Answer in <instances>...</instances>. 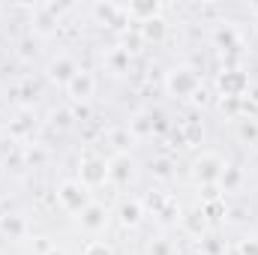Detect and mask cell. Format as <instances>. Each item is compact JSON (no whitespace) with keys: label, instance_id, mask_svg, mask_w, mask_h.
Masks as SVG:
<instances>
[{"label":"cell","instance_id":"cell-1","mask_svg":"<svg viewBox=\"0 0 258 255\" xmlns=\"http://www.w3.org/2000/svg\"><path fill=\"white\" fill-rule=\"evenodd\" d=\"M165 90L174 96V99H192L201 93V75L195 72L192 66H174L168 75H165Z\"/></svg>","mask_w":258,"mask_h":255},{"label":"cell","instance_id":"cell-2","mask_svg":"<svg viewBox=\"0 0 258 255\" xmlns=\"http://www.w3.org/2000/svg\"><path fill=\"white\" fill-rule=\"evenodd\" d=\"M225 168H228V162H225L219 153H210V150H204L201 156H195V162H192V177L201 183V186H219V180H222Z\"/></svg>","mask_w":258,"mask_h":255},{"label":"cell","instance_id":"cell-3","mask_svg":"<svg viewBox=\"0 0 258 255\" xmlns=\"http://www.w3.org/2000/svg\"><path fill=\"white\" fill-rule=\"evenodd\" d=\"M90 201H93V195H90V189L78 177L75 180H63L57 186V204H60V210H66V213H81Z\"/></svg>","mask_w":258,"mask_h":255},{"label":"cell","instance_id":"cell-4","mask_svg":"<svg viewBox=\"0 0 258 255\" xmlns=\"http://www.w3.org/2000/svg\"><path fill=\"white\" fill-rule=\"evenodd\" d=\"M216 90L222 99H243L249 93V75L243 69H222L216 78Z\"/></svg>","mask_w":258,"mask_h":255},{"label":"cell","instance_id":"cell-5","mask_svg":"<svg viewBox=\"0 0 258 255\" xmlns=\"http://www.w3.org/2000/svg\"><path fill=\"white\" fill-rule=\"evenodd\" d=\"M78 180H81L87 189H99L102 183H108V159H102V156H87V159L81 162Z\"/></svg>","mask_w":258,"mask_h":255},{"label":"cell","instance_id":"cell-6","mask_svg":"<svg viewBox=\"0 0 258 255\" xmlns=\"http://www.w3.org/2000/svg\"><path fill=\"white\" fill-rule=\"evenodd\" d=\"M66 93H69V99H75V102L93 99V96H96V75H93L90 69H78V72L72 75V81L66 84Z\"/></svg>","mask_w":258,"mask_h":255},{"label":"cell","instance_id":"cell-7","mask_svg":"<svg viewBox=\"0 0 258 255\" xmlns=\"http://www.w3.org/2000/svg\"><path fill=\"white\" fill-rule=\"evenodd\" d=\"M78 69H81V66L75 63V60H72V57H69L66 51H57V54H54V57L48 60V69H45V72H48V78H51L54 84L66 87V84L72 81V75H75Z\"/></svg>","mask_w":258,"mask_h":255},{"label":"cell","instance_id":"cell-8","mask_svg":"<svg viewBox=\"0 0 258 255\" xmlns=\"http://www.w3.org/2000/svg\"><path fill=\"white\" fill-rule=\"evenodd\" d=\"M132 177H135V162H132V156H129L126 150H123V153H114V156L108 159V183L126 186Z\"/></svg>","mask_w":258,"mask_h":255},{"label":"cell","instance_id":"cell-9","mask_svg":"<svg viewBox=\"0 0 258 255\" xmlns=\"http://www.w3.org/2000/svg\"><path fill=\"white\" fill-rule=\"evenodd\" d=\"M78 222H81L84 231H93V234H96V231H102V228L108 225V207L99 204V201H90V204L81 210Z\"/></svg>","mask_w":258,"mask_h":255},{"label":"cell","instance_id":"cell-10","mask_svg":"<svg viewBox=\"0 0 258 255\" xmlns=\"http://www.w3.org/2000/svg\"><path fill=\"white\" fill-rule=\"evenodd\" d=\"M141 219H144V204L138 198H123L117 207V222L123 228H135V225H141Z\"/></svg>","mask_w":258,"mask_h":255},{"label":"cell","instance_id":"cell-11","mask_svg":"<svg viewBox=\"0 0 258 255\" xmlns=\"http://www.w3.org/2000/svg\"><path fill=\"white\" fill-rule=\"evenodd\" d=\"M126 15H129V18H135L138 24L153 21V18H159V3H129Z\"/></svg>","mask_w":258,"mask_h":255},{"label":"cell","instance_id":"cell-12","mask_svg":"<svg viewBox=\"0 0 258 255\" xmlns=\"http://www.w3.org/2000/svg\"><path fill=\"white\" fill-rule=\"evenodd\" d=\"M24 231H27V225H24V219H21V216H15V213L0 216V234H9V237L15 240V237H21Z\"/></svg>","mask_w":258,"mask_h":255},{"label":"cell","instance_id":"cell-13","mask_svg":"<svg viewBox=\"0 0 258 255\" xmlns=\"http://www.w3.org/2000/svg\"><path fill=\"white\" fill-rule=\"evenodd\" d=\"M141 36H144L147 42H150V39H153V42H159V39L165 36V21H162V18L144 21V24H141Z\"/></svg>","mask_w":258,"mask_h":255},{"label":"cell","instance_id":"cell-14","mask_svg":"<svg viewBox=\"0 0 258 255\" xmlns=\"http://www.w3.org/2000/svg\"><path fill=\"white\" fill-rule=\"evenodd\" d=\"M174 162L171 159H165V156H159V159H153L150 162V171H153V177H159V180H171L174 177Z\"/></svg>","mask_w":258,"mask_h":255},{"label":"cell","instance_id":"cell-15","mask_svg":"<svg viewBox=\"0 0 258 255\" xmlns=\"http://www.w3.org/2000/svg\"><path fill=\"white\" fill-rule=\"evenodd\" d=\"M183 225L192 231V237H201V234H204V225H207L204 210H198V213H186V216H183Z\"/></svg>","mask_w":258,"mask_h":255},{"label":"cell","instance_id":"cell-16","mask_svg":"<svg viewBox=\"0 0 258 255\" xmlns=\"http://www.w3.org/2000/svg\"><path fill=\"white\" fill-rule=\"evenodd\" d=\"M213 42L225 51V48H231V45L237 42V36H234V30H231V27H219V30L213 33Z\"/></svg>","mask_w":258,"mask_h":255},{"label":"cell","instance_id":"cell-17","mask_svg":"<svg viewBox=\"0 0 258 255\" xmlns=\"http://www.w3.org/2000/svg\"><path fill=\"white\" fill-rule=\"evenodd\" d=\"M81 255H114V249H111V243H105V240H90Z\"/></svg>","mask_w":258,"mask_h":255},{"label":"cell","instance_id":"cell-18","mask_svg":"<svg viewBox=\"0 0 258 255\" xmlns=\"http://www.w3.org/2000/svg\"><path fill=\"white\" fill-rule=\"evenodd\" d=\"M240 123V138L243 141H255L258 138V123L255 120H237Z\"/></svg>","mask_w":258,"mask_h":255},{"label":"cell","instance_id":"cell-19","mask_svg":"<svg viewBox=\"0 0 258 255\" xmlns=\"http://www.w3.org/2000/svg\"><path fill=\"white\" fill-rule=\"evenodd\" d=\"M174 249H171V243L168 240H153L150 243V255H171Z\"/></svg>","mask_w":258,"mask_h":255},{"label":"cell","instance_id":"cell-20","mask_svg":"<svg viewBox=\"0 0 258 255\" xmlns=\"http://www.w3.org/2000/svg\"><path fill=\"white\" fill-rule=\"evenodd\" d=\"M237 252H240V255H258V240H255V237H249V240H240Z\"/></svg>","mask_w":258,"mask_h":255},{"label":"cell","instance_id":"cell-21","mask_svg":"<svg viewBox=\"0 0 258 255\" xmlns=\"http://www.w3.org/2000/svg\"><path fill=\"white\" fill-rule=\"evenodd\" d=\"M48 255H66V252H63V249H51Z\"/></svg>","mask_w":258,"mask_h":255}]
</instances>
